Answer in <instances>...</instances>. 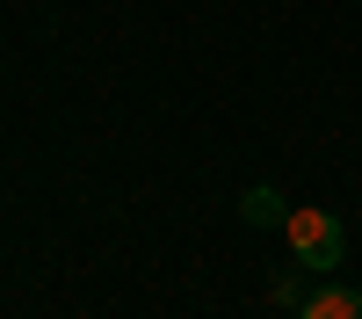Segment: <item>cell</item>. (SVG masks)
I'll use <instances>...</instances> for the list:
<instances>
[{
	"mask_svg": "<svg viewBox=\"0 0 362 319\" xmlns=\"http://www.w3.org/2000/svg\"><path fill=\"white\" fill-rule=\"evenodd\" d=\"M276 305H290V319H297V305H305V290H297V276H276Z\"/></svg>",
	"mask_w": 362,
	"mask_h": 319,
	"instance_id": "obj_4",
	"label": "cell"
},
{
	"mask_svg": "<svg viewBox=\"0 0 362 319\" xmlns=\"http://www.w3.org/2000/svg\"><path fill=\"white\" fill-rule=\"evenodd\" d=\"M239 218H247V225H290V203L261 182V189H247V196H239Z\"/></svg>",
	"mask_w": 362,
	"mask_h": 319,
	"instance_id": "obj_3",
	"label": "cell"
},
{
	"mask_svg": "<svg viewBox=\"0 0 362 319\" xmlns=\"http://www.w3.org/2000/svg\"><path fill=\"white\" fill-rule=\"evenodd\" d=\"M297 319H362V290L326 283V290H312V298L297 305Z\"/></svg>",
	"mask_w": 362,
	"mask_h": 319,
	"instance_id": "obj_2",
	"label": "cell"
},
{
	"mask_svg": "<svg viewBox=\"0 0 362 319\" xmlns=\"http://www.w3.org/2000/svg\"><path fill=\"white\" fill-rule=\"evenodd\" d=\"M283 240L297 254V269H341V254H348V232H341L334 211H290Z\"/></svg>",
	"mask_w": 362,
	"mask_h": 319,
	"instance_id": "obj_1",
	"label": "cell"
}]
</instances>
